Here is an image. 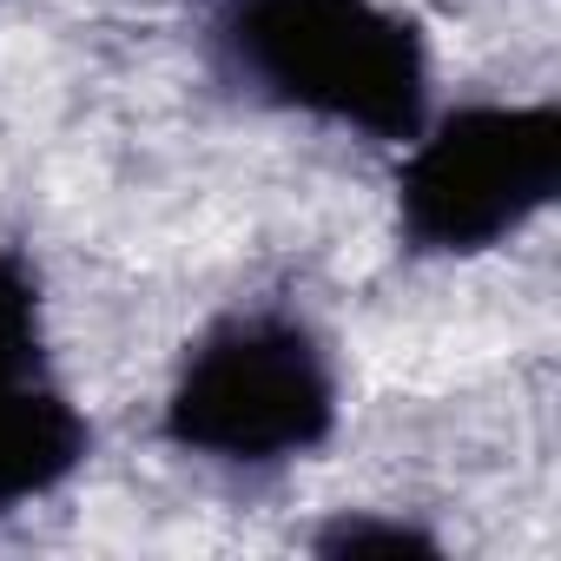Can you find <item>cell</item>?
Masks as SVG:
<instances>
[{"mask_svg":"<svg viewBox=\"0 0 561 561\" xmlns=\"http://www.w3.org/2000/svg\"><path fill=\"white\" fill-rule=\"evenodd\" d=\"M218 67L277 113L364 139H416L430 119L423 27L383 0H231Z\"/></svg>","mask_w":561,"mask_h":561,"instance_id":"cell-1","label":"cell"},{"mask_svg":"<svg viewBox=\"0 0 561 561\" xmlns=\"http://www.w3.org/2000/svg\"><path fill=\"white\" fill-rule=\"evenodd\" d=\"M337 430V364L291 311H238L211 324L172 397L165 443L225 469H277L324 449Z\"/></svg>","mask_w":561,"mask_h":561,"instance_id":"cell-2","label":"cell"},{"mask_svg":"<svg viewBox=\"0 0 561 561\" xmlns=\"http://www.w3.org/2000/svg\"><path fill=\"white\" fill-rule=\"evenodd\" d=\"M561 192V113L535 106H456L423 119L397 172V225L423 257H476L548 211Z\"/></svg>","mask_w":561,"mask_h":561,"instance_id":"cell-3","label":"cell"},{"mask_svg":"<svg viewBox=\"0 0 561 561\" xmlns=\"http://www.w3.org/2000/svg\"><path fill=\"white\" fill-rule=\"evenodd\" d=\"M87 449H93V430L54 390V377L0 383V515L73 482Z\"/></svg>","mask_w":561,"mask_h":561,"instance_id":"cell-4","label":"cell"},{"mask_svg":"<svg viewBox=\"0 0 561 561\" xmlns=\"http://www.w3.org/2000/svg\"><path fill=\"white\" fill-rule=\"evenodd\" d=\"M47 377V311L41 271L21 251H0V383Z\"/></svg>","mask_w":561,"mask_h":561,"instance_id":"cell-5","label":"cell"},{"mask_svg":"<svg viewBox=\"0 0 561 561\" xmlns=\"http://www.w3.org/2000/svg\"><path fill=\"white\" fill-rule=\"evenodd\" d=\"M318 548L324 554H436V541L423 535V528H410V522H377V515H344V522H331L324 535H318Z\"/></svg>","mask_w":561,"mask_h":561,"instance_id":"cell-6","label":"cell"}]
</instances>
